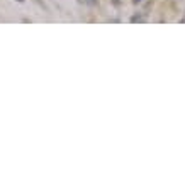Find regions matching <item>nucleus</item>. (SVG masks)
<instances>
[{
	"label": "nucleus",
	"mask_w": 185,
	"mask_h": 185,
	"mask_svg": "<svg viewBox=\"0 0 185 185\" xmlns=\"http://www.w3.org/2000/svg\"><path fill=\"white\" fill-rule=\"evenodd\" d=\"M133 2H134V3H139V2H143V0H133Z\"/></svg>",
	"instance_id": "3"
},
{
	"label": "nucleus",
	"mask_w": 185,
	"mask_h": 185,
	"mask_svg": "<svg viewBox=\"0 0 185 185\" xmlns=\"http://www.w3.org/2000/svg\"><path fill=\"white\" fill-rule=\"evenodd\" d=\"M141 20H143V19H141L139 16H133L131 17V22H141Z\"/></svg>",
	"instance_id": "2"
},
{
	"label": "nucleus",
	"mask_w": 185,
	"mask_h": 185,
	"mask_svg": "<svg viewBox=\"0 0 185 185\" xmlns=\"http://www.w3.org/2000/svg\"><path fill=\"white\" fill-rule=\"evenodd\" d=\"M17 2H24V0H17Z\"/></svg>",
	"instance_id": "4"
},
{
	"label": "nucleus",
	"mask_w": 185,
	"mask_h": 185,
	"mask_svg": "<svg viewBox=\"0 0 185 185\" xmlns=\"http://www.w3.org/2000/svg\"><path fill=\"white\" fill-rule=\"evenodd\" d=\"M83 2H85V3H88L90 7H95V5H97V0H83Z\"/></svg>",
	"instance_id": "1"
}]
</instances>
